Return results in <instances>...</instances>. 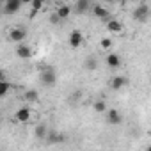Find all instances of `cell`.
<instances>
[{
	"instance_id": "25",
	"label": "cell",
	"mask_w": 151,
	"mask_h": 151,
	"mask_svg": "<svg viewBox=\"0 0 151 151\" xmlns=\"http://www.w3.org/2000/svg\"><path fill=\"white\" fill-rule=\"evenodd\" d=\"M0 126H2V117H0Z\"/></svg>"
},
{
	"instance_id": "4",
	"label": "cell",
	"mask_w": 151,
	"mask_h": 151,
	"mask_svg": "<svg viewBox=\"0 0 151 151\" xmlns=\"http://www.w3.org/2000/svg\"><path fill=\"white\" fill-rule=\"evenodd\" d=\"M105 117H107V123H109V124H112V126H116V124H121V123H123V116H121V112H119V110H116V109H107Z\"/></svg>"
},
{
	"instance_id": "9",
	"label": "cell",
	"mask_w": 151,
	"mask_h": 151,
	"mask_svg": "<svg viewBox=\"0 0 151 151\" xmlns=\"http://www.w3.org/2000/svg\"><path fill=\"white\" fill-rule=\"evenodd\" d=\"M20 7H22V0H7L6 6H4V9H6L7 14H14V13H18Z\"/></svg>"
},
{
	"instance_id": "19",
	"label": "cell",
	"mask_w": 151,
	"mask_h": 151,
	"mask_svg": "<svg viewBox=\"0 0 151 151\" xmlns=\"http://www.w3.org/2000/svg\"><path fill=\"white\" fill-rule=\"evenodd\" d=\"M96 68H98V60L94 57H87L86 59V69L87 71H94Z\"/></svg>"
},
{
	"instance_id": "20",
	"label": "cell",
	"mask_w": 151,
	"mask_h": 151,
	"mask_svg": "<svg viewBox=\"0 0 151 151\" xmlns=\"http://www.w3.org/2000/svg\"><path fill=\"white\" fill-rule=\"evenodd\" d=\"M9 89H11V84L7 80H0V98H4L9 93Z\"/></svg>"
},
{
	"instance_id": "5",
	"label": "cell",
	"mask_w": 151,
	"mask_h": 151,
	"mask_svg": "<svg viewBox=\"0 0 151 151\" xmlns=\"http://www.w3.org/2000/svg\"><path fill=\"white\" fill-rule=\"evenodd\" d=\"M68 43H69V46H71V48H80V46H82V43H84V34H82L78 29L71 30Z\"/></svg>"
},
{
	"instance_id": "21",
	"label": "cell",
	"mask_w": 151,
	"mask_h": 151,
	"mask_svg": "<svg viewBox=\"0 0 151 151\" xmlns=\"http://www.w3.org/2000/svg\"><path fill=\"white\" fill-rule=\"evenodd\" d=\"M30 6H32V9H30V11L39 13V11L43 9V6H45V4H43V0H32V4H30Z\"/></svg>"
},
{
	"instance_id": "18",
	"label": "cell",
	"mask_w": 151,
	"mask_h": 151,
	"mask_svg": "<svg viewBox=\"0 0 151 151\" xmlns=\"http://www.w3.org/2000/svg\"><path fill=\"white\" fill-rule=\"evenodd\" d=\"M46 133H48V130H46L45 124H37V126L34 128V135H36L37 139H46Z\"/></svg>"
},
{
	"instance_id": "24",
	"label": "cell",
	"mask_w": 151,
	"mask_h": 151,
	"mask_svg": "<svg viewBox=\"0 0 151 151\" xmlns=\"http://www.w3.org/2000/svg\"><path fill=\"white\" fill-rule=\"evenodd\" d=\"M0 80H6V73H4V69H0Z\"/></svg>"
},
{
	"instance_id": "6",
	"label": "cell",
	"mask_w": 151,
	"mask_h": 151,
	"mask_svg": "<svg viewBox=\"0 0 151 151\" xmlns=\"http://www.w3.org/2000/svg\"><path fill=\"white\" fill-rule=\"evenodd\" d=\"M46 140H48V144H55V146L57 144H64L66 142V135L57 132V130H52V132L46 133Z\"/></svg>"
},
{
	"instance_id": "12",
	"label": "cell",
	"mask_w": 151,
	"mask_h": 151,
	"mask_svg": "<svg viewBox=\"0 0 151 151\" xmlns=\"http://www.w3.org/2000/svg\"><path fill=\"white\" fill-rule=\"evenodd\" d=\"M107 29H109V32H112V34H117V32H121V30H123V23H121L119 20L109 18V20H107Z\"/></svg>"
},
{
	"instance_id": "1",
	"label": "cell",
	"mask_w": 151,
	"mask_h": 151,
	"mask_svg": "<svg viewBox=\"0 0 151 151\" xmlns=\"http://www.w3.org/2000/svg\"><path fill=\"white\" fill-rule=\"evenodd\" d=\"M39 78H41V84L45 87H53L57 82V71L53 68H45L39 75Z\"/></svg>"
},
{
	"instance_id": "17",
	"label": "cell",
	"mask_w": 151,
	"mask_h": 151,
	"mask_svg": "<svg viewBox=\"0 0 151 151\" xmlns=\"http://www.w3.org/2000/svg\"><path fill=\"white\" fill-rule=\"evenodd\" d=\"M89 7H91V6H89L87 0H78V2L75 4V9H77V13H78V14H84Z\"/></svg>"
},
{
	"instance_id": "8",
	"label": "cell",
	"mask_w": 151,
	"mask_h": 151,
	"mask_svg": "<svg viewBox=\"0 0 151 151\" xmlns=\"http://www.w3.org/2000/svg\"><path fill=\"white\" fill-rule=\"evenodd\" d=\"M128 86V78L126 77H121V75H117V77H114L112 80H110V87L114 89V91H119V89H123V87H126Z\"/></svg>"
},
{
	"instance_id": "2",
	"label": "cell",
	"mask_w": 151,
	"mask_h": 151,
	"mask_svg": "<svg viewBox=\"0 0 151 151\" xmlns=\"http://www.w3.org/2000/svg\"><path fill=\"white\" fill-rule=\"evenodd\" d=\"M147 18H149V6L146 2H140L133 9V20H137V22H147Z\"/></svg>"
},
{
	"instance_id": "10",
	"label": "cell",
	"mask_w": 151,
	"mask_h": 151,
	"mask_svg": "<svg viewBox=\"0 0 151 151\" xmlns=\"http://www.w3.org/2000/svg\"><path fill=\"white\" fill-rule=\"evenodd\" d=\"M16 55H18L20 59L27 60V59H30V57H32V50H30L25 43H22V45H18V46H16Z\"/></svg>"
},
{
	"instance_id": "3",
	"label": "cell",
	"mask_w": 151,
	"mask_h": 151,
	"mask_svg": "<svg viewBox=\"0 0 151 151\" xmlns=\"http://www.w3.org/2000/svg\"><path fill=\"white\" fill-rule=\"evenodd\" d=\"M7 37H9V41L22 45V43L27 39V30H25L23 27H14V29L9 30V36H7Z\"/></svg>"
},
{
	"instance_id": "15",
	"label": "cell",
	"mask_w": 151,
	"mask_h": 151,
	"mask_svg": "<svg viewBox=\"0 0 151 151\" xmlns=\"http://www.w3.org/2000/svg\"><path fill=\"white\" fill-rule=\"evenodd\" d=\"M23 100H27V101H37L39 100V93L36 91V89H27L25 93H23Z\"/></svg>"
},
{
	"instance_id": "13",
	"label": "cell",
	"mask_w": 151,
	"mask_h": 151,
	"mask_svg": "<svg viewBox=\"0 0 151 151\" xmlns=\"http://www.w3.org/2000/svg\"><path fill=\"white\" fill-rule=\"evenodd\" d=\"M55 14H57L59 20H66V18L71 14V6H68V4H60V6L57 7Z\"/></svg>"
},
{
	"instance_id": "22",
	"label": "cell",
	"mask_w": 151,
	"mask_h": 151,
	"mask_svg": "<svg viewBox=\"0 0 151 151\" xmlns=\"http://www.w3.org/2000/svg\"><path fill=\"white\" fill-rule=\"evenodd\" d=\"M100 46H101L103 50H110V48H112V39H110V37H103V39L100 41Z\"/></svg>"
},
{
	"instance_id": "7",
	"label": "cell",
	"mask_w": 151,
	"mask_h": 151,
	"mask_svg": "<svg viewBox=\"0 0 151 151\" xmlns=\"http://www.w3.org/2000/svg\"><path fill=\"white\" fill-rule=\"evenodd\" d=\"M30 116H32V110H30L29 107H20V109L16 110V114H14L16 121H20V123H27V121L30 119Z\"/></svg>"
},
{
	"instance_id": "23",
	"label": "cell",
	"mask_w": 151,
	"mask_h": 151,
	"mask_svg": "<svg viewBox=\"0 0 151 151\" xmlns=\"http://www.w3.org/2000/svg\"><path fill=\"white\" fill-rule=\"evenodd\" d=\"M59 22H60V20H59V18H57V14L53 13V14L50 16V23H59Z\"/></svg>"
},
{
	"instance_id": "14",
	"label": "cell",
	"mask_w": 151,
	"mask_h": 151,
	"mask_svg": "<svg viewBox=\"0 0 151 151\" xmlns=\"http://www.w3.org/2000/svg\"><path fill=\"white\" fill-rule=\"evenodd\" d=\"M93 14H94L96 18L109 20V11H107L103 6H100V4H94V6H93Z\"/></svg>"
},
{
	"instance_id": "11",
	"label": "cell",
	"mask_w": 151,
	"mask_h": 151,
	"mask_svg": "<svg viewBox=\"0 0 151 151\" xmlns=\"http://www.w3.org/2000/svg\"><path fill=\"white\" fill-rule=\"evenodd\" d=\"M105 62H107L109 68H114V69H116V68L121 66V55H117V53H107Z\"/></svg>"
},
{
	"instance_id": "16",
	"label": "cell",
	"mask_w": 151,
	"mask_h": 151,
	"mask_svg": "<svg viewBox=\"0 0 151 151\" xmlns=\"http://www.w3.org/2000/svg\"><path fill=\"white\" fill-rule=\"evenodd\" d=\"M93 109H94L96 114H105V112H107V103H105L103 100H96V101L93 103Z\"/></svg>"
}]
</instances>
